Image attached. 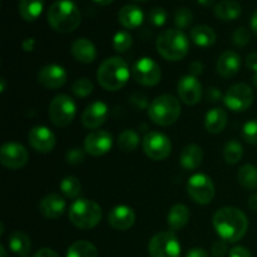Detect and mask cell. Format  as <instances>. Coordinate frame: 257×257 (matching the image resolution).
Returning a JSON list of instances; mask_svg holds the SVG:
<instances>
[{
    "label": "cell",
    "instance_id": "obj_9",
    "mask_svg": "<svg viewBox=\"0 0 257 257\" xmlns=\"http://www.w3.org/2000/svg\"><path fill=\"white\" fill-rule=\"evenodd\" d=\"M151 257H181V243L171 231H163L151 238L148 243Z\"/></svg>",
    "mask_w": 257,
    "mask_h": 257
},
{
    "label": "cell",
    "instance_id": "obj_56",
    "mask_svg": "<svg viewBox=\"0 0 257 257\" xmlns=\"http://www.w3.org/2000/svg\"><path fill=\"white\" fill-rule=\"evenodd\" d=\"M0 253H2V257H8L7 256V251H5L4 246H0Z\"/></svg>",
    "mask_w": 257,
    "mask_h": 257
},
{
    "label": "cell",
    "instance_id": "obj_36",
    "mask_svg": "<svg viewBox=\"0 0 257 257\" xmlns=\"http://www.w3.org/2000/svg\"><path fill=\"white\" fill-rule=\"evenodd\" d=\"M112 44L115 52L124 53L132 47L133 38L128 32H125V30H120V32H117L114 34Z\"/></svg>",
    "mask_w": 257,
    "mask_h": 257
},
{
    "label": "cell",
    "instance_id": "obj_5",
    "mask_svg": "<svg viewBox=\"0 0 257 257\" xmlns=\"http://www.w3.org/2000/svg\"><path fill=\"white\" fill-rule=\"evenodd\" d=\"M181 115V103L175 95L163 94L153 99L148 107V117L155 124L168 127Z\"/></svg>",
    "mask_w": 257,
    "mask_h": 257
},
{
    "label": "cell",
    "instance_id": "obj_13",
    "mask_svg": "<svg viewBox=\"0 0 257 257\" xmlns=\"http://www.w3.org/2000/svg\"><path fill=\"white\" fill-rule=\"evenodd\" d=\"M29 160L27 148L17 142H8L2 146L0 150V162L5 168L19 170L24 167Z\"/></svg>",
    "mask_w": 257,
    "mask_h": 257
},
{
    "label": "cell",
    "instance_id": "obj_57",
    "mask_svg": "<svg viewBox=\"0 0 257 257\" xmlns=\"http://www.w3.org/2000/svg\"><path fill=\"white\" fill-rule=\"evenodd\" d=\"M252 82H253V87H255L256 89H257V72H255V74H253V80H252Z\"/></svg>",
    "mask_w": 257,
    "mask_h": 257
},
{
    "label": "cell",
    "instance_id": "obj_44",
    "mask_svg": "<svg viewBox=\"0 0 257 257\" xmlns=\"http://www.w3.org/2000/svg\"><path fill=\"white\" fill-rule=\"evenodd\" d=\"M227 242L223 240H218L212 246V256L213 257H225L227 253Z\"/></svg>",
    "mask_w": 257,
    "mask_h": 257
},
{
    "label": "cell",
    "instance_id": "obj_32",
    "mask_svg": "<svg viewBox=\"0 0 257 257\" xmlns=\"http://www.w3.org/2000/svg\"><path fill=\"white\" fill-rule=\"evenodd\" d=\"M67 257H98V250L89 241L79 240L69 246Z\"/></svg>",
    "mask_w": 257,
    "mask_h": 257
},
{
    "label": "cell",
    "instance_id": "obj_3",
    "mask_svg": "<svg viewBox=\"0 0 257 257\" xmlns=\"http://www.w3.org/2000/svg\"><path fill=\"white\" fill-rule=\"evenodd\" d=\"M131 70L127 63L119 57H110L103 60L97 72V80L102 88L110 92L119 90L127 84Z\"/></svg>",
    "mask_w": 257,
    "mask_h": 257
},
{
    "label": "cell",
    "instance_id": "obj_10",
    "mask_svg": "<svg viewBox=\"0 0 257 257\" xmlns=\"http://www.w3.org/2000/svg\"><path fill=\"white\" fill-rule=\"evenodd\" d=\"M131 73H132L133 79L143 87H155L161 82V78H162V70L160 65L148 57L140 58L132 65Z\"/></svg>",
    "mask_w": 257,
    "mask_h": 257
},
{
    "label": "cell",
    "instance_id": "obj_48",
    "mask_svg": "<svg viewBox=\"0 0 257 257\" xmlns=\"http://www.w3.org/2000/svg\"><path fill=\"white\" fill-rule=\"evenodd\" d=\"M246 65L250 70L257 72V53H250L246 58Z\"/></svg>",
    "mask_w": 257,
    "mask_h": 257
},
{
    "label": "cell",
    "instance_id": "obj_51",
    "mask_svg": "<svg viewBox=\"0 0 257 257\" xmlns=\"http://www.w3.org/2000/svg\"><path fill=\"white\" fill-rule=\"evenodd\" d=\"M22 45H23V49H24L25 52H32L35 47V39L34 38H27V39L23 42Z\"/></svg>",
    "mask_w": 257,
    "mask_h": 257
},
{
    "label": "cell",
    "instance_id": "obj_55",
    "mask_svg": "<svg viewBox=\"0 0 257 257\" xmlns=\"http://www.w3.org/2000/svg\"><path fill=\"white\" fill-rule=\"evenodd\" d=\"M212 2H213V0H197L198 4L203 5V7H208V5L212 4Z\"/></svg>",
    "mask_w": 257,
    "mask_h": 257
},
{
    "label": "cell",
    "instance_id": "obj_49",
    "mask_svg": "<svg viewBox=\"0 0 257 257\" xmlns=\"http://www.w3.org/2000/svg\"><path fill=\"white\" fill-rule=\"evenodd\" d=\"M33 257H59L55 251H53L52 248H40L39 251L35 252V255Z\"/></svg>",
    "mask_w": 257,
    "mask_h": 257
},
{
    "label": "cell",
    "instance_id": "obj_26",
    "mask_svg": "<svg viewBox=\"0 0 257 257\" xmlns=\"http://www.w3.org/2000/svg\"><path fill=\"white\" fill-rule=\"evenodd\" d=\"M190 210L183 203H177V205L172 206L167 215V222L171 230L178 231L185 227L190 221Z\"/></svg>",
    "mask_w": 257,
    "mask_h": 257
},
{
    "label": "cell",
    "instance_id": "obj_4",
    "mask_svg": "<svg viewBox=\"0 0 257 257\" xmlns=\"http://www.w3.org/2000/svg\"><path fill=\"white\" fill-rule=\"evenodd\" d=\"M161 57L170 62L182 60L190 50V40L180 29H166L157 37L156 42Z\"/></svg>",
    "mask_w": 257,
    "mask_h": 257
},
{
    "label": "cell",
    "instance_id": "obj_39",
    "mask_svg": "<svg viewBox=\"0 0 257 257\" xmlns=\"http://www.w3.org/2000/svg\"><path fill=\"white\" fill-rule=\"evenodd\" d=\"M242 138L246 143L257 146V118L248 120L242 127Z\"/></svg>",
    "mask_w": 257,
    "mask_h": 257
},
{
    "label": "cell",
    "instance_id": "obj_1",
    "mask_svg": "<svg viewBox=\"0 0 257 257\" xmlns=\"http://www.w3.org/2000/svg\"><path fill=\"white\" fill-rule=\"evenodd\" d=\"M212 225L221 240L235 243L247 232L248 220L247 216L237 207L226 206L216 211Z\"/></svg>",
    "mask_w": 257,
    "mask_h": 257
},
{
    "label": "cell",
    "instance_id": "obj_30",
    "mask_svg": "<svg viewBox=\"0 0 257 257\" xmlns=\"http://www.w3.org/2000/svg\"><path fill=\"white\" fill-rule=\"evenodd\" d=\"M44 9V0H19V14L25 22H34Z\"/></svg>",
    "mask_w": 257,
    "mask_h": 257
},
{
    "label": "cell",
    "instance_id": "obj_38",
    "mask_svg": "<svg viewBox=\"0 0 257 257\" xmlns=\"http://www.w3.org/2000/svg\"><path fill=\"white\" fill-rule=\"evenodd\" d=\"M173 20H175V24L177 27V29H186V28L190 27V24L193 20L192 12L190 9H187V8H180L175 13Z\"/></svg>",
    "mask_w": 257,
    "mask_h": 257
},
{
    "label": "cell",
    "instance_id": "obj_52",
    "mask_svg": "<svg viewBox=\"0 0 257 257\" xmlns=\"http://www.w3.org/2000/svg\"><path fill=\"white\" fill-rule=\"evenodd\" d=\"M247 205H248V207H250L252 211H257V193H255V195H252V196H250V197H248Z\"/></svg>",
    "mask_w": 257,
    "mask_h": 257
},
{
    "label": "cell",
    "instance_id": "obj_17",
    "mask_svg": "<svg viewBox=\"0 0 257 257\" xmlns=\"http://www.w3.org/2000/svg\"><path fill=\"white\" fill-rule=\"evenodd\" d=\"M28 141L33 150L39 153H49L55 147V136L45 125H35L28 135Z\"/></svg>",
    "mask_w": 257,
    "mask_h": 257
},
{
    "label": "cell",
    "instance_id": "obj_42",
    "mask_svg": "<svg viewBox=\"0 0 257 257\" xmlns=\"http://www.w3.org/2000/svg\"><path fill=\"white\" fill-rule=\"evenodd\" d=\"M85 151L84 148H72V150H69L67 152V155H65V160H67V163H69V165H79V163H82L83 161H84L85 158Z\"/></svg>",
    "mask_w": 257,
    "mask_h": 257
},
{
    "label": "cell",
    "instance_id": "obj_11",
    "mask_svg": "<svg viewBox=\"0 0 257 257\" xmlns=\"http://www.w3.org/2000/svg\"><path fill=\"white\" fill-rule=\"evenodd\" d=\"M143 152L153 161H163L172 152V142L162 132H148L142 140Z\"/></svg>",
    "mask_w": 257,
    "mask_h": 257
},
{
    "label": "cell",
    "instance_id": "obj_28",
    "mask_svg": "<svg viewBox=\"0 0 257 257\" xmlns=\"http://www.w3.org/2000/svg\"><path fill=\"white\" fill-rule=\"evenodd\" d=\"M190 37L191 40L201 48H208L215 44L216 42L215 30L207 25H197V27L192 28Z\"/></svg>",
    "mask_w": 257,
    "mask_h": 257
},
{
    "label": "cell",
    "instance_id": "obj_53",
    "mask_svg": "<svg viewBox=\"0 0 257 257\" xmlns=\"http://www.w3.org/2000/svg\"><path fill=\"white\" fill-rule=\"evenodd\" d=\"M251 29L257 35V10L253 13L252 18H251Z\"/></svg>",
    "mask_w": 257,
    "mask_h": 257
},
{
    "label": "cell",
    "instance_id": "obj_12",
    "mask_svg": "<svg viewBox=\"0 0 257 257\" xmlns=\"http://www.w3.org/2000/svg\"><path fill=\"white\" fill-rule=\"evenodd\" d=\"M253 90L246 83H237L227 89L223 95V103L232 112H243L253 103Z\"/></svg>",
    "mask_w": 257,
    "mask_h": 257
},
{
    "label": "cell",
    "instance_id": "obj_31",
    "mask_svg": "<svg viewBox=\"0 0 257 257\" xmlns=\"http://www.w3.org/2000/svg\"><path fill=\"white\" fill-rule=\"evenodd\" d=\"M237 180L245 190L253 191L257 188V167L253 165H243L237 172Z\"/></svg>",
    "mask_w": 257,
    "mask_h": 257
},
{
    "label": "cell",
    "instance_id": "obj_34",
    "mask_svg": "<svg viewBox=\"0 0 257 257\" xmlns=\"http://www.w3.org/2000/svg\"><path fill=\"white\" fill-rule=\"evenodd\" d=\"M243 157V147L237 140H231L223 147V158L228 165H236Z\"/></svg>",
    "mask_w": 257,
    "mask_h": 257
},
{
    "label": "cell",
    "instance_id": "obj_24",
    "mask_svg": "<svg viewBox=\"0 0 257 257\" xmlns=\"http://www.w3.org/2000/svg\"><path fill=\"white\" fill-rule=\"evenodd\" d=\"M203 160V151L198 145H187L180 155V165L186 171H193L200 167Z\"/></svg>",
    "mask_w": 257,
    "mask_h": 257
},
{
    "label": "cell",
    "instance_id": "obj_41",
    "mask_svg": "<svg viewBox=\"0 0 257 257\" xmlns=\"http://www.w3.org/2000/svg\"><path fill=\"white\" fill-rule=\"evenodd\" d=\"M150 22L155 27H162L167 22V13L163 8H153L150 12Z\"/></svg>",
    "mask_w": 257,
    "mask_h": 257
},
{
    "label": "cell",
    "instance_id": "obj_6",
    "mask_svg": "<svg viewBox=\"0 0 257 257\" xmlns=\"http://www.w3.org/2000/svg\"><path fill=\"white\" fill-rule=\"evenodd\" d=\"M69 220L80 230H90L102 220V208L94 201L78 198L69 207Z\"/></svg>",
    "mask_w": 257,
    "mask_h": 257
},
{
    "label": "cell",
    "instance_id": "obj_18",
    "mask_svg": "<svg viewBox=\"0 0 257 257\" xmlns=\"http://www.w3.org/2000/svg\"><path fill=\"white\" fill-rule=\"evenodd\" d=\"M108 113H109L108 105L102 100L90 103L82 114L83 125L87 130L97 131L107 120Z\"/></svg>",
    "mask_w": 257,
    "mask_h": 257
},
{
    "label": "cell",
    "instance_id": "obj_2",
    "mask_svg": "<svg viewBox=\"0 0 257 257\" xmlns=\"http://www.w3.org/2000/svg\"><path fill=\"white\" fill-rule=\"evenodd\" d=\"M50 27L59 33L74 32L82 22V15L77 5L70 0H57L47 13Z\"/></svg>",
    "mask_w": 257,
    "mask_h": 257
},
{
    "label": "cell",
    "instance_id": "obj_58",
    "mask_svg": "<svg viewBox=\"0 0 257 257\" xmlns=\"http://www.w3.org/2000/svg\"><path fill=\"white\" fill-rule=\"evenodd\" d=\"M0 82H2V88H0V90H2V92H4L5 90V79L4 78H2V79H0Z\"/></svg>",
    "mask_w": 257,
    "mask_h": 257
},
{
    "label": "cell",
    "instance_id": "obj_54",
    "mask_svg": "<svg viewBox=\"0 0 257 257\" xmlns=\"http://www.w3.org/2000/svg\"><path fill=\"white\" fill-rule=\"evenodd\" d=\"M93 2L98 5H102V7H107L110 3H113V0H93Z\"/></svg>",
    "mask_w": 257,
    "mask_h": 257
},
{
    "label": "cell",
    "instance_id": "obj_14",
    "mask_svg": "<svg viewBox=\"0 0 257 257\" xmlns=\"http://www.w3.org/2000/svg\"><path fill=\"white\" fill-rule=\"evenodd\" d=\"M113 136L108 131L97 130L90 132L84 140V151L92 157H100L112 150Z\"/></svg>",
    "mask_w": 257,
    "mask_h": 257
},
{
    "label": "cell",
    "instance_id": "obj_21",
    "mask_svg": "<svg viewBox=\"0 0 257 257\" xmlns=\"http://www.w3.org/2000/svg\"><path fill=\"white\" fill-rule=\"evenodd\" d=\"M241 68V58L233 50H226L218 57L217 64H216V70L218 75L222 78H232L238 73Z\"/></svg>",
    "mask_w": 257,
    "mask_h": 257
},
{
    "label": "cell",
    "instance_id": "obj_19",
    "mask_svg": "<svg viewBox=\"0 0 257 257\" xmlns=\"http://www.w3.org/2000/svg\"><path fill=\"white\" fill-rule=\"evenodd\" d=\"M136 222V213L132 207L127 205H118L108 213V223L114 230L125 231Z\"/></svg>",
    "mask_w": 257,
    "mask_h": 257
},
{
    "label": "cell",
    "instance_id": "obj_40",
    "mask_svg": "<svg viewBox=\"0 0 257 257\" xmlns=\"http://www.w3.org/2000/svg\"><path fill=\"white\" fill-rule=\"evenodd\" d=\"M250 32L245 27H240L233 32L232 43L238 48H243L250 43Z\"/></svg>",
    "mask_w": 257,
    "mask_h": 257
},
{
    "label": "cell",
    "instance_id": "obj_20",
    "mask_svg": "<svg viewBox=\"0 0 257 257\" xmlns=\"http://www.w3.org/2000/svg\"><path fill=\"white\" fill-rule=\"evenodd\" d=\"M65 208H67V202L64 197L58 193L47 195L39 203V212L49 220L59 218L64 213Z\"/></svg>",
    "mask_w": 257,
    "mask_h": 257
},
{
    "label": "cell",
    "instance_id": "obj_45",
    "mask_svg": "<svg viewBox=\"0 0 257 257\" xmlns=\"http://www.w3.org/2000/svg\"><path fill=\"white\" fill-rule=\"evenodd\" d=\"M228 257H252V255H251L250 251L246 247H243V246H236V247L231 248Z\"/></svg>",
    "mask_w": 257,
    "mask_h": 257
},
{
    "label": "cell",
    "instance_id": "obj_43",
    "mask_svg": "<svg viewBox=\"0 0 257 257\" xmlns=\"http://www.w3.org/2000/svg\"><path fill=\"white\" fill-rule=\"evenodd\" d=\"M130 102L131 104L138 110L146 109V108L150 107V105H148L147 97H146L145 94H142V93H133L130 98Z\"/></svg>",
    "mask_w": 257,
    "mask_h": 257
},
{
    "label": "cell",
    "instance_id": "obj_46",
    "mask_svg": "<svg viewBox=\"0 0 257 257\" xmlns=\"http://www.w3.org/2000/svg\"><path fill=\"white\" fill-rule=\"evenodd\" d=\"M222 98V93L218 90V88L212 87L207 90V99L210 102H218Z\"/></svg>",
    "mask_w": 257,
    "mask_h": 257
},
{
    "label": "cell",
    "instance_id": "obj_22",
    "mask_svg": "<svg viewBox=\"0 0 257 257\" xmlns=\"http://www.w3.org/2000/svg\"><path fill=\"white\" fill-rule=\"evenodd\" d=\"M70 52H72L73 58L77 62L83 63V64L93 63L95 60V58H97L95 45L89 39H85V38H79V39L75 40L72 44Z\"/></svg>",
    "mask_w": 257,
    "mask_h": 257
},
{
    "label": "cell",
    "instance_id": "obj_27",
    "mask_svg": "<svg viewBox=\"0 0 257 257\" xmlns=\"http://www.w3.org/2000/svg\"><path fill=\"white\" fill-rule=\"evenodd\" d=\"M8 245L10 250L18 256H27L32 248V241L23 231H14L8 238Z\"/></svg>",
    "mask_w": 257,
    "mask_h": 257
},
{
    "label": "cell",
    "instance_id": "obj_59",
    "mask_svg": "<svg viewBox=\"0 0 257 257\" xmlns=\"http://www.w3.org/2000/svg\"><path fill=\"white\" fill-rule=\"evenodd\" d=\"M135 2H146V0H135Z\"/></svg>",
    "mask_w": 257,
    "mask_h": 257
},
{
    "label": "cell",
    "instance_id": "obj_33",
    "mask_svg": "<svg viewBox=\"0 0 257 257\" xmlns=\"http://www.w3.org/2000/svg\"><path fill=\"white\" fill-rule=\"evenodd\" d=\"M140 135L133 130H124L118 136L117 145L123 152H133L140 146Z\"/></svg>",
    "mask_w": 257,
    "mask_h": 257
},
{
    "label": "cell",
    "instance_id": "obj_23",
    "mask_svg": "<svg viewBox=\"0 0 257 257\" xmlns=\"http://www.w3.org/2000/svg\"><path fill=\"white\" fill-rule=\"evenodd\" d=\"M143 20H145V14L137 5H124L118 13V22L125 29H136V28L141 27Z\"/></svg>",
    "mask_w": 257,
    "mask_h": 257
},
{
    "label": "cell",
    "instance_id": "obj_50",
    "mask_svg": "<svg viewBox=\"0 0 257 257\" xmlns=\"http://www.w3.org/2000/svg\"><path fill=\"white\" fill-rule=\"evenodd\" d=\"M186 257H210L208 253L206 252V250L201 247H195L192 250L188 251V253L186 255Z\"/></svg>",
    "mask_w": 257,
    "mask_h": 257
},
{
    "label": "cell",
    "instance_id": "obj_7",
    "mask_svg": "<svg viewBox=\"0 0 257 257\" xmlns=\"http://www.w3.org/2000/svg\"><path fill=\"white\" fill-rule=\"evenodd\" d=\"M50 122L55 127H67L77 115V104L74 99L67 94H58L49 104Z\"/></svg>",
    "mask_w": 257,
    "mask_h": 257
},
{
    "label": "cell",
    "instance_id": "obj_60",
    "mask_svg": "<svg viewBox=\"0 0 257 257\" xmlns=\"http://www.w3.org/2000/svg\"><path fill=\"white\" fill-rule=\"evenodd\" d=\"M20 257H29V256H28V255H27V256H20Z\"/></svg>",
    "mask_w": 257,
    "mask_h": 257
},
{
    "label": "cell",
    "instance_id": "obj_29",
    "mask_svg": "<svg viewBox=\"0 0 257 257\" xmlns=\"http://www.w3.org/2000/svg\"><path fill=\"white\" fill-rule=\"evenodd\" d=\"M242 8L235 0H223L216 4L215 15L221 20H235L241 15Z\"/></svg>",
    "mask_w": 257,
    "mask_h": 257
},
{
    "label": "cell",
    "instance_id": "obj_37",
    "mask_svg": "<svg viewBox=\"0 0 257 257\" xmlns=\"http://www.w3.org/2000/svg\"><path fill=\"white\" fill-rule=\"evenodd\" d=\"M72 92L78 98H87L93 92V82L88 78H79L72 85Z\"/></svg>",
    "mask_w": 257,
    "mask_h": 257
},
{
    "label": "cell",
    "instance_id": "obj_47",
    "mask_svg": "<svg viewBox=\"0 0 257 257\" xmlns=\"http://www.w3.org/2000/svg\"><path fill=\"white\" fill-rule=\"evenodd\" d=\"M203 63L198 62V60H196V62L191 63L190 65V74L191 75H195V77H198L200 74H202L203 72Z\"/></svg>",
    "mask_w": 257,
    "mask_h": 257
},
{
    "label": "cell",
    "instance_id": "obj_35",
    "mask_svg": "<svg viewBox=\"0 0 257 257\" xmlns=\"http://www.w3.org/2000/svg\"><path fill=\"white\" fill-rule=\"evenodd\" d=\"M59 187L67 198H77L82 191V183L74 176H67L62 180Z\"/></svg>",
    "mask_w": 257,
    "mask_h": 257
},
{
    "label": "cell",
    "instance_id": "obj_25",
    "mask_svg": "<svg viewBox=\"0 0 257 257\" xmlns=\"http://www.w3.org/2000/svg\"><path fill=\"white\" fill-rule=\"evenodd\" d=\"M228 115L222 108H212L207 112L205 117V127L207 132L212 135H218L227 125Z\"/></svg>",
    "mask_w": 257,
    "mask_h": 257
},
{
    "label": "cell",
    "instance_id": "obj_16",
    "mask_svg": "<svg viewBox=\"0 0 257 257\" xmlns=\"http://www.w3.org/2000/svg\"><path fill=\"white\" fill-rule=\"evenodd\" d=\"M38 83L47 89H58L67 83V70L58 64H48L38 72Z\"/></svg>",
    "mask_w": 257,
    "mask_h": 257
},
{
    "label": "cell",
    "instance_id": "obj_15",
    "mask_svg": "<svg viewBox=\"0 0 257 257\" xmlns=\"http://www.w3.org/2000/svg\"><path fill=\"white\" fill-rule=\"evenodd\" d=\"M177 93L181 102L187 105H195L202 98V84L195 75H183L178 80Z\"/></svg>",
    "mask_w": 257,
    "mask_h": 257
},
{
    "label": "cell",
    "instance_id": "obj_8",
    "mask_svg": "<svg viewBox=\"0 0 257 257\" xmlns=\"http://www.w3.org/2000/svg\"><path fill=\"white\" fill-rule=\"evenodd\" d=\"M188 196L198 205H207L215 197V185L210 176L205 173H195L188 178Z\"/></svg>",
    "mask_w": 257,
    "mask_h": 257
}]
</instances>
